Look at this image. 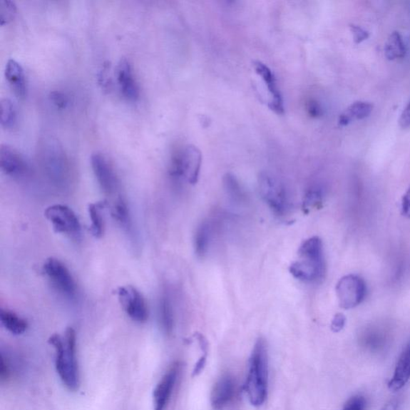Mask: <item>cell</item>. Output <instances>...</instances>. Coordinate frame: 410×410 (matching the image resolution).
Instances as JSON below:
<instances>
[{
    "label": "cell",
    "instance_id": "cell-23",
    "mask_svg": "<svg viewBox=\"0 0 410 410\" xmlns=\"http://www.w3.org/2000/svg\"><path fill=\"white\" fill-rule=\"evenodd\" d=\"M373 111L372 104L368 102H355L346 110L339 117V125L347 126L354 120L367 118Z\"/></svg>",
    "mask_w": 410,
    "mask_h": 410
},
{
    "label": "cell",
    "instance_id": "cell-22",
    "mask_svg": "<svg viewBox=\"0 0 410 410\" xmlns=\"http://www.w3.org/2000/svg\"><path fill=\"white\" fill-rule=\"evenodd\" d=\"M0 322L6 330L14 335L24 334L29 327V324L25 319L9 309H1L0 310Z\"/></svg>",
    "mask_w": 410,
    "mask_h": 410
},
{
    "label": "cell",
    "instance_id": "cell-6",
    "mask_svg": "<svg viewBox=\"0 0 410 410\" xmlns=\"http://www.w3.org/2000/svg\"><path fill=\"white\" fill-rule=\"evenodd\" d=\"M203 165V153L194 145H188L173 155L169 167V175L175 181H187L188 184L198 183Z\"/></svg>",
    "mask_w": 410,
    "mask_h": 410
},
{
    "label": "cell",
    "instance_id": "cell-32",
    "mask_svg": "<svg viewBox=\"0 0 410 410\" xmlns=\"http://www.w3.org/2000/svg\"><path fill=\"white\" fill-rule=\"evenodd\" d=\"M350 29L354 35V40L356 43H360L362 41H366L369 37L368 31L364 30L361 27H359V26L351 25Z\"/></svg>",
    "mask_w": 410,
    "mask_h": 410
},
{
    "label": "cell",
    "instance_id": "cell-27",
    "mask_svg": "<svg viewBox=\"0 0 410 410\" xmlns=\"http://www.w3.org/2000/svg\"><path fill=\"white\" fill-rule=\"evenodd\" d=\"M224 185L227 197L230 198L232 203L239 205L245 203L246 200L245 193L235 175L227 173L224 178Z\"/></svg>",
    "mask_w": 410,
    "mask_h": 410
},
{
    "label": "cell",
    "instance_id": "cell-31",
    "mask_svg": "<svg viewBox=\"0 0 410 410\" xmlns=\"http://www.w3.org/2000/svg\"><path fill=\"white\" fill-rule=\"evenodd\" d=\"M347 319L342 314H337L331 323V329L334 333H339L346 325Z\"/></svg>",
    "mask_w": 410,
    "mask_h": 410
},
{
    "label": "cell",
    "instance_id": "cell-30",
    "mask_svg": "<svg viewBox=\"0 0 410 410\" xmlns=\"http://www.w3.org/2000/svg\"><path fill=\"white\" fill-rule=\"evenodd\" d=\"M367 403L363 396H354L347 401L342 410H366Z\"/></svg>",
    "mask_w": 410,
    "mask_h": 410
},
{
    "label": "cell",
    "instance_id": "cell-24",
    "mask_svg": "<svg viewBox=\"0 0 410 410\" xmlns=\"http://www.w3.org/2000/svg\"><path fill=\"white\" fill-rule=\"evenodd\" d=\"M107 206V200L99 201L88 205V214L91 220L90 230L96 238H101L104 233V220L103 210Z\"/></svg>",
    "mask_w": 410,
    "mask_h": 410
},
{
    "label": "cell",
    "instance_id": "cell-14",
    "mask_svg": "<svg viewBox=\"0 0 410 410\" xmlns=\"http://www.w3.org/2000/svg\"><path fill=\"white\" fill-rule=\"evenodd\" d=\"M180 366L175 363L156 385L153 390V409L165 410L173 393L179 375Z\"/></svg>",
    "mask_w": 410,
    "mask_h": 410
},
{
    "label": "cell",
    "instance_id": "cell-9",
    "mask_svg": "<svg viewBox=\"0 0 410 410\" xmlns=\"http://www.w3.org/2000/svg\"><path fill=\"white\" fill-rule=\"evenodd\" d=\"M91 164L103 193L110 197L118 193L120 180L107 156L101 152H95L91 155Z\"/></svg>",
    "mask_w": 410,
    "mask_h": 410
},
{
    "label": "cell",
    "instance_id": "cell-2",
    "mask_svg": "<svg viewBox=\"0 0 410 410\" xmlns=\"http://www.w3.org/2000/svg\"><path fill=\"white\" fill-rule=\"evenodd\" d=\"M268 347L264 338L260 337L252 349L245 385L252 406L259 407L264 404L268 396Z\"/></svg>",
    "mask_w": 410,
    "mask_h": 410
},
{
    "label": "cell",
    "instance_id": "cell-29",
    "mask_svg": "<svg viewBox=\"0 0 410 410\" xmlns=\"http://www.w3.org/2000/svg\"><path fill=\"white\" fill-rule=\"evenodd\" d=\"M16 15V5L11 0L0 1V24H9Z\"/></svg>",
    "mask_w": 410,
    "mask_h": 410
},
{
    "label": "cell",
    "instance_id": "cell-25",
    "mask_svg": "<svg viewBox=\"0 0 410 410\" xmlns=\"http://www.w3.org/2000/svg\"><path fill=\"white\" fill-rule=\"evenodd\" d=\"M0 122L6 129L14 128L18 121V111L14 102L9 98H3L0 101Z\"/></svg>",
    "mask_w": 410,
    "mask_h": 410
},
{
    "label": "cell",
    "instance_id": "cell-15",
    "mask_svg": "<svg viewBox=\"0 0 410 410\" xmlns=\"http://www.w3.org/2000/svg\"><path fill=\"white\" fill-rule=\"evenodd\" d=\"M116 75L122 95L129 101L138 100L140 96L139 84L136 81L132 64L127 58H121L117 63Z\"/></svg>",
    "mask_w": 410,
    "mask_h": 410
},
{
    "label": "cell",
    "instance_id": "cell-13",
    "mask_svg": "<svg viewBox=\"0 0 410 410\" xmlns=\"http://www.w3.org/2000/svg\"><path fill=\"white\" fill-rule=\"evenodd\" d=\"M252 67L255 68L256 73L262 78L267 86V89H268L270 96V100L268 103L270 109L277 115H283L285 113L283 97L277 87L275 73L262 61H253Z\"/></svg>",
    "mask_w": 410,
    "mask_h": 410
},
{
    "label": "cell",
    "instance_id": "cell-7",
    "mask_svg": "<svg viewBox=\"0 0 410 410\" xmlns=\"http://www.w3.org/2000/svg\"><path fill=\"white\" fill-rule=\"evenodd\" d=\"M44 275L58 294L73 301L78 296V286L75 278L61 260L50 257L43 265Z\"/></svg>",
    "mask_w": 410,
    "mask_h": 410
},
{
    "label": "cell",
    "instance_id": "cell-26",
    "mask_svg": "<svg viewBox=\"0 0 410 410\" xmlns=\"http://www.w3.org/2000/svg\"><path fill=\"white\" fill-rule=\"evenodd\" d=\"M385 54L389 61L405 57L406 54V44L399 32L394 31L389 37L385 46Z\"/></svg>",
    "mask_w": 410,
    "mask_h": 410
},
{
    "label": "cell",
    "instance_id": "cell-20",
    "mask_svg": "<svg viewBox=\"0 0 410 410\" xmlns=\"http://www.w3.org/2000/svg\"><path fill=\"white\" fill-rule=\"evenodd\" d=\"M212 239V227L208 221H204L198 227L194 236L195 253L199 258H204L210 251Z\"/></svg>",
    "mask_w": 410,
    "mask_h": 410
},
{
    "label": "cell",
    "instance_id": "cell-34",
    "mask_svg": "<svg viewBox=\"0 0 410 410\" xmlns=\"http://www.w3.org/2000/svg\"><path fill=\"white\" fill-rule=\"evenodd\" d=\"M399 123L400 126L403 128L410 127V102L408 103V106L406 107L404 111H403L400 117Z\"/></svg>",
    "mask_w": 410,
    "mask_h": 410
},
{
    "label": "cell",
    "instance_id": "cell-1",
    "mask_svg": "<svg viewBox=\"0 0 410 410\" xmlns=\"http://www.w3.org/2000/svg\"><path fill=\"white\" fill-rule=\"evenodd\" d=\"M49 344L56 352V369L63 385L71 391H76L80 386L79 367L76 357V334L74 329L69 327L63 337L51 335Z\"/></svg>",
    "mask_w": 410,
    "mask_h": 410
},
{
    "label": "cell",
    "instance_id": "cell-17",
    "mask_svg": "<svg viewBox=\"0 0 410 410\" xmlns=\"http://www.w3.org/2000/svg\"><path fill=\"white\" fill-rule=\"evenodd\" d=\"M112 216L117 225L125 233L130 242L135 245L138 237H136L134 221L131 210L125 198L120 196L116 200L112 208Z\"/></svg>",
    "mask_w": 410,
    "mask_h": 410
},
{
    "label": "cell",
    "instance_id": "cell-12",
    "mask_svg": "<svg viewBox=\"0 0 410 410\" xmlns=\"http://www.w3.org/2000/svg\"><path fill=\"white\" fill-rule=\"evenodd\" d=\"M0 166L2 171L12 178L22 179L30 173L27 159L17 149L9 145H2L0 148Z\"/></svg>",
    "mask_w": 410,
    "mask_h": 410
},
{
    "label": "cell",
    "instance_id": "cell-37",
    "mask_svg": "<svg viewBox=\"0 0 410 410\" xmlns=\"http://www.w3.org/2000/svg\"><path fill=\"white\" fill-rule=\"evenodd\" d=\"M399 406V401L396 399L389 400L381 410H398Z\"/></svg>",
    "mask_w": 410,
    "mask_h": 410
},
{
    "label": "cell",
    "instance_id": "cell-21",
    "mask_svg": "<svg viewBox=\"0 0 410 410\" xmlns=\"http://www.w3.org/2000/svg\"><path fill=\"white\" fill-rule=\"evenodd\" d=\"M158 310L161 328L167 335H170L174 329L175 315L171 298L167 294L160 298Z\"/></svg>",
    "mask_w": 410,
    "mask_h": 410
},
{
    "label": "cell",
    "instance_id": "cell-28",
    "mask_svg": "<svg viewBox=\"0 0 410 410\" xmlns=\"http://www.w3.org/2000/svg\"><path fill=\"white\" fill-rule=\"evenodd\" d=\"M323 201V191L321 188L312 187L305 193L303 200V210L309 212L312 208L320 207Z\"/></svg>",
    "mask_w": 410,
    "mask_h": 410
},
{
    "label": "cell",
    "instance_id": "cell-36",
    "mask_svg": "<svg viewBox=\"0 0 410 410\" xmlns=\"http://www.w3.org/2000/svg\"><path fill=\"white\" fill-rule=\"evenodd\" d=\"M309 113L312 116H319L322 114V108L316 101H311L309 108Z\"/></svg>",
    "mask_w": 410,
    "mask_h": 410
},
{
    "label": "cell",
    "instance_id": "cell-19",
    "mask_svg": "<svg viewBox=\"0 0 410 410\" xmlns=\"http://www.w3.org/2000/svg\"><path fill=\"white\" fill-rule=\"evenodd\" d=\"M410 379V343L399 357L392 379L388 384L390 389L396 391L404 387Z\"/></svg>",
    "mask_w": 410,
    "mask_h": 410
},
{
    "label": "cell",
    "instance_id": "cell-33",
    "mask_svg": "<svg viewBox=\"0 0 410 410\" xmlns=\"http://www.w3.org/2000/svg\"><path fill=\"white\" fill-rule=\"evenodd\" d=\"M51 100L58 108H64L68 103V97L61 92L51 93Z\"/></svg>",
    "mask_w": 410,
    "mask_h": 410
},
{
    "label": "cell",
    "instance_id": "cell-5",
    "mask_svg": "<svg viewBox=\"0 0 410 410\" xmlns=\"http://www.w3.org/2000/svg\"><path fill=\"white\" fill-rule=\"evenodd\" d=\"M258 187L260 196L277 217L289 216L292 207L289 194L281 180L269 173L259 175Z\"/></svg>",
    "mask_w": 410,
    "mask_h": 410
},
{
    "label": "cell",
    "instance_id": "cell-35",
    "mask_svg": "<svg viewBox=\"0 0 410 410\" xmlns=\"http://www.w3.org/2000/svg\"><path fill=\"white\" fill-rule=\"evenodd\" d=\"M401 210L403 215L410 218V188L402 198Z\"/></svg>",
    "mask_w": 410,
    "mask_h": 410
},
{
    "label": "cell",
    "instance_id": "cell-3",
    "mask_svg": "<svg viewBox=\"0 0 410 410\" xmlns=\"http://www.w3.org/2000/svg\"><path fill=\"white\" fill-rule=\"evenodd\" d=\"M298 256L299 259L289 267L291 275L303 282H320L327 271L322 240L318 237L305 240Z\"/></svg>",
    "mask_w": 410,
    "mask_h": 410
},
{
    "label": "cell",
    "instance_id": "cell-11",
    "mask_svg": "<svg viewBox=\"0 0 410 410\" xmlns=\"http://www.w3.org/2000/svg\"><path fill=\"white\" fill-rule=\"evenodd\" d=\"M120 303L130 319L145 323L148 319V308L144 297L132 285L121 286L116 290Z\"/></svg>",
    "mask_w": 410,
    "mask_h": 410
},
{
    "label": "cell",
    "instance_id": "cell-16",
    "mask_svg": "<svg viewBox=\"0 0 410 410\" xmlns=\"http://www.w3.org/2000/svg\"><path fill=\"white\" fill-rule=\"evenodd\" d=\"M236 381L230 374L221 376L215 383L211 393V405L215 410H223L233 401Z\"/></svg>",
    "mask_w": 410,
    "mask_h": 410
},
{
    "label": "cell",
    "instance_id": "cell-18",
    "mask_svg": "<svg viewBox=\"0 0 410 410\" xmlns=\"http://www.w3.org/2000/svg\"><path fill=\"white\" fill-rule=\"evenodd\" d=\"M5 76L6 81L15 94L21 98H24L27 94V81L21 64L14 60L9 58L5 66Z\"/></svg>",
    "mask_w": 410,
    "mask_h": 410
},
{
    "label": "cell",
    "instance_id": "cell-4",
    "mask_svg": "<svg viewBox=\"0 0 410 410\" xmlns=\"http://www.w3.org/2000/svg\"><path fill=\"white\" fill-rule=\"evenodd\" d=\"M38 151L43 170L51 182L62 188L68 186L71 179V169L60 142L51 136L44 138L40 141Z\"/></svg>",
    "mask_w": 410,
    "mask_h": 410
},
{
    "label": "cell",
    "instance_id": "cell-10",
    "mask_svg": "<svg viewBox=\"0 0 410 410\" xmlns=\"http://www.w3.org/2000/svg\"><path fill=\"white\" fill-rule=\"evenodd\" d=\"M336 292L342 309H354L360 304L366 297L367 285L359 276L349 275L343 277L338 282Z\"/></svg>",
    "mask_w": 410,
    "mask_h": 410
},
{
    "label": "cell",
    "instance_id": "cell-8",
    "mask_svg": "<svg viewBox=\"0 0 410 410\" xmlns=\"http://www.w3.org/2000/svg\"><path fill=\"white\" fill-rule=\"evenodd\" d=\"M44 215L56 232L76 240L81 238L80 220L71 207L63 205H51L46 208Z\"/></svg>",
    "mask_w": 410,
    "mask_h": 410
}]
</instances>
